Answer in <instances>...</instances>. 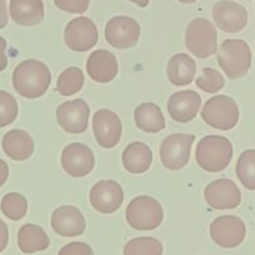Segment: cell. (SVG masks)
Instances as JSON below:
<instances>
[{"label":"cell","instance_id":"6da1fadb","mask_svg":"<svg viewBox=\"0 0 255 255\" xmlns=\"http://www.w3.org/2000/svg\"><path fill=\"white\" fill-rule=\"evenodd\" d=\"M51 84V72L46 64L35 59L20 62L12 72V86L20 96L34 100L44 96Z\"/></svg>","mask_w":255,"mask_h":255},{"label":"cell","instance_id":"7a4b0ae2","mask_svg":"<svg viewBox=\"0 0 255 255\" xmlns=\"http://www.w3.org/2000/svg\"><path fill=\"white\" fill-rule=\"evenodd\" d=\"M233 144L227 137L209 134L198 142L196 161L202 169L211 173L222 172L233 158Z\"/></svg>","mask_w":255,"mask_h":255},{"label":"cell","instance_id":"3957f363","mask_svg":"<svg viewBox=\"0 0 255 255\" xmlns=\"http://www.w3.org/2000/svg\"><path fill=\"white\" fill-rule=\"evenodd\" d=\"M217 59L228 79H242L252 66L251 47L244 40L227 39L222 42Z\"/></svg>","mask_w":255,"mask_h":255},{"label":"cell","instance_id":"277c9868","mask_svg":"<svg viewBox=\"0 0 255 255\" xmlns=\"http://www.w3.org/2000/svg\"><path fill=\"white\" fill-rule=\"evenodd\" d=\"M163 208L153 197L139 196L132 199L126 209V221L133 229L147 232L158 228L163 222Z\"/></svg>","mask_w":255,"mask_h":255},{"label":"cell","instance_id":"5b68a950","mask_svg":"<svg viewBox=\"0 0 255 255\" xmlns=\"http://www.w3.org/2000/svg\"><path fill=\"white\" fill-rule=\"evenodd\" d=\"M184 42L187 49L196 57L207 59L212 56L218 49V34L216 26L203 17L193 19L187 26Z\"/></svg>","mask_w":255,"mask_h":255},{"label":"cell","instance_id":"8992f818","mask_svg":"<svg viewBox=\"0 0 255 255\" xmlns=\"http://www.w3.org/2000/svg\"><path fill=\"white\" fill-rule=\"evenodd\" d=\"M201 116L208 126L221 131H229L238 125L239 107L232 97L217 95L207 100Z\"/></svg>","mask_w":255,"mask_h":255},{"label":"cell","instance_id":"52a82bcc","mask_svg":"<svg viewBox=\"0 0 255 255\" xmlns=\"http://www.w3.org/2000/svg\"><path fill=\"white\" fill-rule=\"evenodd\" d=\"M196 136L187 133H173L162 141L159 147L161 162L169 171H179L188 164L192 144Z\"/></svg>","mask_w":255,"mask_h":255},{"label":"cell","instance_id":"ba28073f","mask_svg":"<svg viewBox=\"0 0 255 255\" xmlns=\"http://www.w3.org/2000/svg\"><path fill=\"white\" fill-rule=\"evenodd\" d=\"M141 35V26L131 16L120 15L107 21L105 27L106 41L112 47L119 50L131 49L136 46Z\"/></svg>","mask_w":255,"mask_h":255},{"label":"cell","instance_id":"9c48e42d","mask_svg":"<svg viewBox=\"0 0 255 255\" xmlns=\"http://www.w3.org/2000/svg\"><path fill=\"white\" fill-rule=\"evenodd\" d=\"M209 233L217 246L232 249L243 243L247 236V227L239 217L222 216L212 222Z\"/></svg>","mask_w":255,"mask_h":255},{"label":"cell","instance_id":"30bf717a","mask_svg":"<svg viewBox=\"0 0 255 255\" xmlns=\"http://www.w3.org/2000/svg\"><path fill=\"white\" fill-rule=\"evenodd\" d=\"M64 40L66 46L72 51L85 52L97 44L99 30L95 22L89 17H75L67 22L65 27Z\"/></svg>","mask_w":255,"mask_h":255},{"label":"cell","instance_id":"8fae6325","mask_svg":"<svg viewBox=\"0 0 255 255\" xmlns=\"http://www.w3.org/2000/svg\"><path fill=\"white\" fill-rule=\"evenodd\" d=\"M89 117L90 107L82 99L64 102L56 110L57 124L67 133H84L89 127Z\"/></svg>","mask_w":255,"mask_h":255},{"label":"cell","instance_id":"7c38bea8","mask_svg":"<svg viewBox=\"0 0 255 255\" xmlns=\"http://www.w3.org/2000/svg\"><path fill=\"white\" fill-rule=\"evenodd\" d=\"M212 16L217 27L229 34L241 32L248 24V11L246 7L232 0L216 2L212 9Z\"/></svg>","mask_w":255,"mask_h":255},{"label":"cell","instance_id":"4fadbf2b","mask_svg":"<svg viewBox=\"0 0 255 255\" xmlns=\"http://www.w3.org/2000/svg\"><path fill=\"white\" fill-rule=\"evenodd\" d=\"M62 169L69 176L81 178L91 173L95 167L94 152L84 143H70L62 149Z\"/></svg>","mask_w":255,"mask_h":255},{"label":"cell","instance_id":"5bb4252c","mask_svg":"<svg viewBox=\"0 0 255 255\" xmlns=\"http://www.w3.org/2000/svg\"><path fill=\"white\" fill-rule=\"evenodd\" d=\"M92 128L96 142L104 148H114L121 139L122 122L111 110H99L92 117Z\"/></svg>","mask_w":255,"mask_h":255},{"label":"cell","instance_id":"9a60e30c","mask_svg":"<svg viewBox=\"0 0 255 255\" xmlns=\"http://www.w3.org/2000/svg\"><path fill=\"white\" fill-rule=\"evenodd\" d=\"M204 199L213 209H234L241 204L242 193L237 184L228 178L211 182L204 189Z\"/></svg>","mask_w":255,"mask_h":255},{"label":"cell","instance_id":"2e32d148","mask_svg":"<svg viewBox=\"0 0 255 255\" xmlns=\"http://www.w3.org/2000/svg\"><path fill=\"white\" fill-rule=\"evenodd\" d=\"M124 189L116 181H100L90 191V203L97 212L115 213L124 203Z\"/></svg>","mask_w":255,"mask_h":255},{"label":"cell","instance_id":"e0dca14e","mask_svg":"<svg viewBox=\"0 0 255 255\" xmlns=\"http://www.w3.org/2000/svg\"><path fill=\"white\" fill-rule=\"evenodd\" d=\"M51 228L61 237H79L85 233L86 221L77 207L62 206L52 212Z\"/></svg>","mask_w":255,"mask_h":255},{"label":"cell","instance_id":"ac0fdd59","mask_svg":"<svg viewBox=\"0 0 255 255\" xmlns=\"http://www.w3.org/2000/svg\"><path fill=\"white\" fill-rule=\"evenodd\" d=\"M202 106V97L193 90L174 92L168 99L167 110L174 121L187 124L193 121Z\"/></svg>","mask_w":255,"mask_h":255},{"label":"cell","instance_id":"d6986e66","mask_svg":"<svg viewBox=\"0 0 255 255\" xmlns=\"http://www.w3.org/2000/svg\"><path fill=\"white\" fill-rule=\"evenodd\" d=\"M86 70L94 81L107 84L115 80L119 74V62L109 50H96L87 59Z\"/></svg>","mask_w":255,"mask_h":255},{"label":"cell","instance_id":"ffe728a7","mask_svg":"<svg viewBox=\"0 0 255 255\" xmlns=\"http://www.w3.org/2000/svg\"><path fill=\"white\" fill-rule=\"evenodd\" d=\"M2 149L14 161H26L32 156L35 143L32 137L24 129H11L2 137Z\"/></svg>","mask_w":255,"mask_h":255},{"label":"cell","instance_id":"44dd1931","mask_svg":"<svg viewBox=\"0 0 255 255\" xmlns=\"http://www.w3.org/2000/svg\"><path fill=\"white\" fill-rule=\"evenodd\" d=\"M10 17L21 26L39 25L45 17L42 0H10Z\"/></svg>","mask_w":255,"mask_h":255},{"label":"cell","instance_id":"7402d4cb","mask_svg":"<svg viewBox=\"0 0 255 255\" xmlns=\"http://www.w3.org/2000/svg\"><path fill=\"white\" fill-rule=\"evenodd\" d=\"M152 159L153 153L143 142H132L122 153V163L125 169L132 174H141L148 171Z\"/></svg>","mask_w":255,"mask_h":255},{"label":"cell","instance_id":"603a6c76","mask_svg":"<svg viewBox=\"0 0 255 255\" xmlns=\"http://www.w3.org/2000/svg\"><path fill=\"white\" fill-rule=\"evenodd\" d=\"M196 61L187 54H176L169 59L167 65V77L174 86H186L196 77Z\"/></svg>","mask_w":255,"mask_h":255},{"label":"cell","instance_id":"cb8c5ba5","mask_svg":"<svg viewBox=\"0 0 255 255\" xmlns=\"http://www.w3.org/2000/svg\"><path fill=\"white\" fill-rule=\"evenodd\" d=\"M17 247L25 254L44 252L50 247V238L41 227L27 223L17 232Z\"/></svg>","mask_w":255,"mask_h":255},{"label":"cell","instance_id":"d4e9b609","mask_svg":"<svg viewBox=\"0 0 255 255\" xmlns=\"http://www.w3.org/2000/svg\"><path fill=\"white\" fill-rule=\"evenodd\" d=\"M134 122L141 131L147 133H157L166 127L161 107L153 102H143L134 109Z\"/></svg>","mask_w":255,"mask_h":255},{"label":"cell","instance_id":"484cf974","mask_svg":"<svg viewBox=\"0 0 255 255\" xmlns=\"http://www.w3.org/2000/svg\"><path fill=\"white\" fill-rule=\"evenodd\" d=\"M84 82L85 77L81 69L75 66L67 67L60 74L59 79H57L56 90L62 96H72L81 91Z\"/></svg>","mask_w":255,"mask_h":255},{"label":"cell","instance_id":"4316f807","mask_svg":"<svg viewBox=\"0 0 255 255\" xmlns=\"http://www.w3.org/2000/svg\"><path fill=\"white\" fill-rule=\"evenodd\" d=\"M236 173L243 187L255 191V149H247L239 156Z\"/></svg>","mask_w":255,"mask_h":255},{"label":"cell","instance_id":"83f0119b","mask_svg":"<svg viewBox=\"0 0 255 255\" xmlns=\"http://www.w3.org/2000/svg\"><path fill=\"white\" fill-rule=\"evenodd\" d=\"M163 246L152 237H138L127 242L124 248V255H162Z\"/></svg>","mask_w":255,"mask_h":255},{"label":"cell","instance_id":"f1b7e54d","mask_svg":"<svg viewBox=\"0 0 255 255\" xmlns=\"http://www.w3.org/2000/svg\"><path fill=\"white\" fill-rule=\"evenodd\" d=\"M27 199L20 193L5 194L1 201V212L11 221H20L27 213Z\"/></svg>","mask_w":255,"mask_h":255},{"label":"cell","instance_id":"f546056e","mask_svg":"<svg viewBox=\"0 0 255 255\" xmlns=\"http://www.w3.org/2000/svg\"><path fill=\"white\" fill-rule=\"evenodd\" d=\"M196 85L207 94H217L224 87L226 80L218 70L212 69V67H203L201 76L197 77Z\"/></svg>","mask_w":255,"mask_h":255},{"label":"cell","instance_id":"4dcf8cb0","mask_svg":"<svg viewBox=\"0 0 255 255\" xmlns=\"http://www.w3.org/2000/svg\"><path fill=\"white\" fill-rule=\"evenodd\" d=\"M19 114L17 102L9 92L0 90V128L11 125Z\"/></svg>","mask_w":255,"mask_h":255},{"label":"cell","instance_id":"1f68e13d","mask_svg":"<svg viewBox=\"0 0 255 255\" xmlns=\"http://www.w3.org/2000/svg\"><path fill=\"white\" fill-rule=\"evenodd\" d=\"M57 9L70 14H84L90 6V0H54Z\"/></svg>","mask_w":255,"mask_h":255},{"label":"cell","instance_id":"d6a6232c","mask_svg":"<svg viewBox=\"0 0 255 255\" xmlns=\"http://www.w3.org/2000/svg\"><path fill=\"white\" fill-rule=\"evenodd\" d=\"M57 255H94L91 247L82 242H72L60 249Z\"/></svg>","mask_w":255,"mask_h":255},{"label":"cell","instance_id":"836d02e7","mask_svg":"<svg viewBox=\"0 0 255 255\" xmlns=\"http://www.w3.org/2000/svg\"><path fill=\"white\" fill-rule=\"evenodd\" d=\"M9 243V231L4 222L0 219V253L5 251Z\"/></svg>","mask_w":255,"mask_h":255},{"label":"cell","instance_id":"e575fe53","mask_svg":"<svg viewBox=\"0 0 255 255\" xmlns=\"http://www.w3.org/2000/svg\"><path fill=\"white\" fill-rule=\"evenodd\" d=\"M5 51H6V40L0 36V71H4L7 67V57Z\"/></svg>","mask_w":255,"mask_h":255},{"label":"cell","instance_id":"d590c367","mask_svg":"<svg viewBox=\"0 0 255 255\" xmlns=\"http://www.w3.org/2000/svg\"><path fill=\"white\" fill-rule=\"evenodd\" d=\"M7 6L5 0H0V30L4 29L7 25Z\"/></svg>","mask_w":255,"mask_h":255},{"label":"cell","instance_id":"8d00e7d4","mask_svg":"<svg viewBox=\"0 0 255 255\" xmlns=\"http://www.w3.org/2000/svg\"><path fill=\"white\" fill-rule=\"evenodd\" d=\"M7 177H9V166L4 159L0 158V187L6 182Z\"/></svg>","mask_w":255,"mask_h":255},{"label":"cell","instance_id":"74e56055","mask_svg":"<svg viewBox=\"0 0 255 255\" xmlns=\"http://www.w3.org/2000/svg\"><path fill=\"white\" fill-rule=\"evenodd\" d=\"M129 1L134 2L136 5H138L139 7H146L149 4V0H129Z\"/></svg>","mask_w":255,"mask_h":255},{"label":"cell","instance_id":"f35d334b","mask_svg":"<svg viewBox=\"0 0 255 255\" xmlns=\"http://www.w3.org/2000/svg\"><path fill=\"white\" fill-rule=\"evenodd\" d=\"M179 2H183V4H192V2H196L197 0H177Z\"/></svg>","mask_w":255,"mask_h":255}]
</instances>
